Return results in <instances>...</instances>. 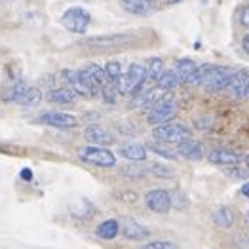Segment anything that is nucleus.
Returning a JSON list of instances; mask_svg holds the SVG:
<instances>
[{"label":"nucleus","mask_w":249,"mask_h":249,"mask_svg":"<svg viewBox=\"0 0 249 249\" xmlns=\"http://www.w3.org/2000/svg\"><path fill=\"white\" fill-rule=\"evenodd\" d=\"M148 82V72H146V67L141 65V63H131L125 72L122 74L120 82L116 84V89L118 93H124V95H129V93H137L145 88V84Z\"/></svg>","instance_id":"obj_1"},{"label":"nucleus","mask_w":249,"mask_h":249,"mask_svg":"<svg viewBox=\"0 0 249 249\" xmlns=\"http://www.w3.org/2000/svg\"><path fill=\"white\" fill-rule=\"evenodd\" d=\"M175 112H177V101L171 93H166L150 107V110L146 114V122L154 127L169 124L171 118L175 116Z\"/></svg>","instance_id":"obj_2"},{"label":"nucleus","mask_w":249,"mask_h":249,"mask_svg":"<svg viewBox=\"0 0 249 249\" xmlns=\"http://www.w3.org/2000/svg\"><path fill=\"white\" fill-rule=\"evenodd\" d=\"M63 29H67L69 33H76V35H84L89 29L91 23V14L89 10H86L82 6H71L69 10L63 12V16L59 18Z\"/></svg>","instance_id":"obj_3"},{"label":"nucleus","mask_w":249,"mask_h":249,"mask_svg":"<svg viewBox=\"0 0 249 249\" xmlns=\"http://www.w3.org/2000/svg\"><path fill=\"white\" fill-rule=\"evenodd\" d=\"M80 160L95 167H114L116 166V154L112 150H108L107 146H93L88 145L80 148L78 152Z\"/></svg>","instance_id":"obj_4"},{"label":"nucleus","mask_w":249,"mask_h":249,"mask_svg":"<svg viewBox=\"0 0 249 249\" xmlns=\"http://www.w3.org/2000/svg\"><path fill=\"white\" fill-rule=\"evenodd\" d=\"M152 137L154 141L158 143H164V145H169V143H181L190 137V129H188L185 124H177V122H169V124L158 125L152 129Z\"/></svg>","instance_id":"obj_5"},{"label":"nucleus","mask_w":249,"mask_h":249,"mask_svg":"<svg viewBox=\"0 0 249 249\" xmlns=\"http://www.w3.org/2000/svg\"><path fill=\"white\" fill-rule=\"evenodd\" d=\"M135 35L122 33V35H99V36H89L84 42L88 48H97V50H108V48H120L135 42Z\"/></svg>","instance_id":"obj_6"},{"label":"nucleus","mask_w":249,"mask_h":249,"mask_svg":"<svg viewBox=\"0 0 249 249\" xmlns=\"http://www.w3.org/2000/svg\"><path fill=\"white\" fill-rule=\"evenodd\" d=\"M145 204L150 211H154V213H158V215H166V213H169V209L173 208L171 192H167L164 188L148 190L145 194Z\"/></svg>","instance_id":"obj_7"},{"label":"nucleus","mask_w":249,"mask_h":249,"mask_svg":"<svg viewBox=\"0 0 249 249\" xmlns=\"http://www.w3.org/2000/svg\"><path fill=\"white\" fill-rule=\"evenodd\" d=\"M38 122L44 125H52V127H59V129H69L76 125V118L69 112H61V110H48L42 112L38 116Z\"/></svg>","instance_id":"obj_8"},{"label":"nucleus","mask_w":249,"mask_h":249,"mask_svg":"<svg viewBox=\"0 0 249 249\" xmlns=\"http://www.w3.org/2000/svg\"><path fill=\"white\" fill-rule=\"evenodd\" d=\"M84 139L93 146H108L114 143V135L99 124H89L84 129Z\"/></svg>","instance_id":"obj_9"},{"label":"nucleus","mask_w":249,"mask_h":249,"mask_svg":"<svg viewBox=\"0 0 249 249\" xmlns=\"http://www.w3.org/2000/svg\"><path fill=\"white\" fill-rule=\"evenodd\" d=\"M61 78H63V82L67 84V88H71L76 95H80V97H91V91H89L88 86L84 84L82 76H80V71H74V69H63Z\"/></svg>","instance_id":"obj_10"},{"label":"nucleus","mask_w":249,"mask_h":249,"mask_svg":"<svg viewBox=\"0 0 249 249\" xmlns=\"http://www.w3.org/2000/svg\"><path fill=\"white\" fill-rule=\"evenodd\" d=\"M120 232L124 234V238L131 240V242H139V240H145L150 236V230L146 229L145 225H141V223H137L135 219H129V217L122 219Z\"/></svg>","instance_id":"obj_11"},{"label":"nucleus","mask_w":249,"mask_h":249,"mask_svg":"<svg viewBox=\"0 0 249 249\" xmlns=\"http://www.w3.org/2000/svg\"><path fill=\"white\" fill-rule=\"evenodd\" d=\"M177 154L183 156V158H187V160L198 162V160L204 158V146H202V143L194 141L192 137H188L185 141L177 143Z\"/></svg>","instance_id":"obj_12"},{"label":"nucleus","mask_w":249,"mask_h":249,"mask_svg":"<svg viewBox=\"0 0 249 249\" xmlns=\"http://www.w3.org/2000/svg\"><path fill=\"white\" fill-rule=\"evenodd\" d=\"M208 160L215 166H236L240 162V154L229 148H213L208 154Z\"/></svg>","instance_id":"obj_13"},{"label":"nucleus","mask_w":249,"mask_h":249,"mask_svg":"<svg viewBox=\"0 0 249 249\" xmlns=\"http://www.w3.org/2000/svg\"><path fill=\"white\" fill-rule=\"evenodd\" d=\"M118 154L125 158V160H131V162H143L146 158V146L141 145V143H124L118 148Z\"/></svg>","instance_id":"obj_14"},{"label":"nucleus","mask_w":249,"mask_h":249,"mask_svg":"<svg viewBox=\"0 0 249 249\" xmlns=\"http://www.w3.org/2000/svg\"><path fill=\"white\" fill-rule=\"evenodd\" d=\"M27 89H29V86L23 80H14L2 89V101L4 103H19V99L25 95Z\"/></svg>","instance_id":"obj_15"},{"label":"nucleus","mask_w":249,"mask_h":249,"mask_svg":"<svg viewBox=\"0 0 249 249\" xmlns=\"http://www.w3.org/2000/svg\"><path fill=\"white\" fill-rule=\"evenodd\" d=\"M76 93L71 89V88H53L48 91L46 99L53 105H71L76 101Z\"/></svg>","instance_id":"obj_16"},{"label":"nucleus","mask_w":249,"mask_h":249,"mask_svg":"<svg viewBox=\"0 0 249 249\" xmlns=\"http://www.w3.org/2000/svg\"><path fill=\"white\" fill-rule=\"evenodd\" d=\"M248 82H249V71H246V69L236 71L234 76H232V80H230L229 88H227V91H229L232 97H242Z\"/></svg>","instance_id":"obj_17"},{"label":"nucleus","mask_w":249,"mask_h":249,"mask_svg":"<svg viewBox=\"0 0 249 249\" xmlns=\"http://www.w3.org/2000/svg\"><path fill=\"white\" fill-rule=\"evenodd\" d=\"M196 69H198V65L192 61V59H188V57L177 59L175 65H173V71H175V74L179 76L181 84H187L188 80H190V76L196 72Z\"/></svg>","instance_id":"obj_18"},{"label":"nucleus","mask_w":249,"mask_h":249,"mask_svg":"<svg viewBox=\"0 0 249 249\" xmlns=\"http://www.w3.org/2000/svg\"><path fill=\"white\" fill-rule=\"evenodd\" d=\"M120 2H122L125 12H129L133 16H148L154 10L152 0H120Z\"/></svg>","instance_id":"obj_19"},{"label":"nucleus","mask_w":249,"mask_h":249,"mask_svg":"<svg viewBox=\"0 0 249 249\" xmlns=\"http://www.w3.org/2000/svg\"><path fill=\"white\" fill-rule=\"evenodd\" d=\"M95 234L101 238V240H114L118 234H120V223L116 219H107L103 221L97 229H95Z\"/></svg>","instance_id":"obj_20"},{"label":"nucleus","mask_w":249,"mask_h":249,"mask_svg":"<svg viewBox=\"0 0 249 249\" xmlns=\"http://www.w3.org/2000/svg\"><path fill=\"white\" fill-rule=\"evenodd\" d=\"M158 99H160V97H158V89H154V88L146 89V88H143L141 91L135 93V97H133V107H137V108L152 107Z\"/></svg>","instance_id":"obj_21"},{"label":"nucleus","mask_w":249,"mask_h":249,"mask_svg":"<svg viewBox=\"0 0 249 249\" xmlns=\"http://www.w3.org/2000/svg\"><path fill=\"white\" fill-rule=\"evenodd\" d=\"M105 74H107V86H116L120 82L124 71H122V63L116 59H110L105 65Z\"/></svg>","instance_id":"obj_22"},{"label":"nucleus","mask_w":249,"mask_h":249,"mask_svg":"<svg viewBox=\"0 0 249 249\" xmlns=\"http://www.w3.org/2000/svg\"><path fill=\"white\" fill-rule=\"evenodd\" d=\"M213 221H215V225H219V227H230L232 223H234V211L227 206H221V208H217L213 211Z\"/></svg>","instance_id":"obj_23"},{"label":"nucleus","mask_w":249,"mask_h":249,"mask_svg":"<svg viewBox=\"0 0 249 249\" xmlns=\"http://www.w3.org/2000/svg\"><path fill=\"white\" fill-rule=\"evenodd\" d=\"M164 61L160 57H150L148 59V65H146V72H148V82H158L160 76L164 74Z\"/></svg>","instance_id":"obj_24"},{"label":"nucleus","mask_w":249,"mask_h":249,"mask_svg":"<svg viewBox=\"0 0 249 249\" xmlns=\"http://www.w3.org/2000/svg\"><path fill=\"white\" fill-rule=\"evenodd\" d=\"M40 103H42V91L38 88H29L18 105L25 107V108H33V107H38Z\"/></svg>","instance_id":"obj_25"},{"label":"nucleus","mask_w":249,"mask_h":249,"mask_svg":"<svg viewBox=\"0 0 249 249\" xmlns=\"http://www.w3.org/2000/svg\"><path fill=\"white\" fill-rule=\"evenodd\" d=\"M179 84H181L179 76H177L175 71L171 69V71H164V74L160 76V80L156 82V86H158V89H162V91H169V89L177 88Z\"/></svg>","instance_id":"obj_26"},{"label":"nucleus","mask_w":249,"mask_h":249,"mask_svg":"<svg viewBox=\"0 0 249 249\" xmlns=\"http://www.w3.org/2000/svg\"><path fill=\"white\" fill-rule=\"evenodd\" d=\"M148 148H150L152 152H156L158 156L167 158V160H175V158L179 156V154H177V150H171L169 146H166L164 143H158V141H156V143H150V145H148Z\"/></svg>","instance_id":"obj_27"},{"label":"nucleus","mask_w":249,"mask_h":249,"mask_svg":"<svg viewBox=\"0 0 249 249\" xmlns=\"http://www.w3.org/2000/svg\"><path fill=\"white\" fill-rule=\"evenodd\" d=\"M148 171L152 173V175H156V177H162V179H166V177H171L173 175V169L166 164H160V162H154V164H150L148 166Z\"/></svg>","instance_id":"obj_28"},{"label":"nucleus","mask_w":249,"mask_h":249,"mask_svg":"<svg viewBox=\"0 0 249 249\" xmlns=\"http://www.w3.org/2000/svg\"><path fill=\"white\" fill-rule=\"evenodd\" d=\"M146 173H148V167H145V166L131 164V166L124 167V175H127V177H143Z\"/></svg>","instance_id":"obj_29"},{"label":"nucleus","mask_w":249,"mask_h":249,"mask_svg":"<svg viewBox=\"0 0 249 249\" xmlns=\"http://www.w3.org/2000/svg\"><path fill=\"white\" fill-rule=\"evenodd\" d=\"M173 246L171 242H164V240H154V242H148L141 249H169Z\"/></svg>","instance_id":"obj_30"},{"label":"nucleus","mask_w":249,"mask_h":249,"mask_svg":"<svg viewBox=\"0 0 249 249\" xmlns=\"http://www.w3.org/2000/svg\"><path fill=\"white\" fill-rule=\"evenodd\" d=\"M240 23H242L246 29H249V6L242 8V12H240Z\"/></svg>","instance_id":"obj_31"},{"label":"nucleus","mask_w":249,"mask_h":249,"mask_svg":"<svg viewBox=\"0 0 249 249\" xmlns=\"http://www.w3.org/2000/svg\"><path fill=\"white\" fill-rule=\"evenodd\" d=\"M21 179H25V181H31V179H33V171L25 167V169L21 171Z\"/></svg>","instance_id":"obj_32"},{"label":"nucleus","mask_w":249,"mask_h":249,"mask_svg":"<svg viewBox=\"0 0 249 249\" xmlns=\"http://www.w3.org/2000/svg\"><path fill=\"white\" fill-rule=\"evenodd\" d=\"M242 48H244V52H246V53H249V33L242 38Z\"/></svg>","instance_id":"obj_33"},{"label":"nucleus","mask_w":249,"mask_h":249,"mask_svg":"<svg viewBox=\"0 0 249 249\" xmlns=\"http://www.w3.org/2000/svg\"><path fill=\"white\" fill-rule=\"evenodd\" d=\"M242 194H244L246 198H249V183H246V185L242 187Z\"/></svg>","instance_id":"obj_34"},{"label":"nucleus","mask_w":249,"mask_h":249,"mask_svg":"<svg viewBox=\"0 0 249 249\" xmlns=\"http://www.w3.org/2000/svg\"><path fill=\"white\" fill-rule=\"evenodd\" d=\"M242 97L249 99V82H248V86H246V89H244V95H242Z\"/></svg>","instance_id":"obj_35"},{"label":"nucleus","mask_w":249,"mask_h":249,"mask_svg":"<svg viewBox=\"0 0 249 249\" xmlns=\"http://www.w3.org/2000/svg\"><path fill=\"white\" fill-rule=\"evenodd\" d=\"M169 4H177V2H181V0H167Z\"/></svg>","instance_id":"obj_36"},{"label":"nucleus","mask_w":249,"mask_h":249,"mask_svg":"<svg viewBox=\"0 0 249 249\" xmlns=\"http://www.w3.org/2000/svg\"><path fill=\"white\" fill-rule=\"evenodd\" d=\"M246 166H248V169H249V154L246 156Z\"/></svg>","instance_id":"obj_37"},{"label":"nucleus","mask_w":249,"mask_h":249,"mask_svg":"<svg viewBox=\"0 0 249 249\" xmlns=\"http://www.w3.org/2000/svg\"><path fill=\"white\" fill-rule=\"evenodd\" d=\"M169 249H179V248H175V246H171V248H169Z\"/></svg>","instance_id":"obj_38"},{"label":"nucleus","mask_w":249,"mask_h":249,"mask_svg":"<svg viewBox=\"0 0 249 249\" xmlns=\"http://www.w3.org/2000/svg\"><path fill=\"white\" fill-rule=\"evenodd\" d=\"M248 225H249V217H248Z\"/></svg>","instance_id":"obj_39"}]
</instances>
